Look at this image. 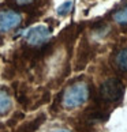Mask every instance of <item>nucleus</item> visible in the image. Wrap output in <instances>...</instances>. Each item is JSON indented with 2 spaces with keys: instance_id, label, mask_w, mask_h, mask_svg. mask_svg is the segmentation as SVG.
Returning <instances> with one entry per match:
<instances>
[{
  "instance_id": "nucleus-1",
  "label": "nucleus",
  "mask_w": 127,
  "mask_h": 132,
  "mask_svg": "<svg viewBox=\"0 0 127 132\" xmlns=\"http://www.w3.org/2000/svg\"><path fill=\"white\" fill-rule=\"evenodd\" d=\"M89 100V87L86 83L79 82L67 87L63 94V106L66 109H74Z\"/></svg>"
},
{
  "instance_id": "nucleus-2",
  "label": "nucleus",
  "mask_w": 127,
  "mask_h": 132,
  "mask_svg": "<svg viewBox=\"0 0 127 132\" xmlns=\"http://www.w3.org/2000/svg\"><path fill=\"white\" fill-rule=\"evenodd\" d=\"M51 29L47 25H36L23 33V38L30 46H41L51 38Z\"/></svg>"
},
{
  "instance_id": "nucleus-3",
  "label": "nucleus",
  "mask_w": 127,
  "mask_h": 132,
  "mask_svg": "<svg viewBox=\"0 0 127 132\" xmlns=\"http://www.w3.org/2000/svg\"><path fill=\"white\" fill-rule=\"evenodd\" d=\"M124 86L119 79H108L105 80L100 87V94L105 101L115 102L123 97Z\"/></svg>"
},
{
  "instance_id": "nucleus-4",
  "label": "nucleus",
  "mask_w": 127,
  "mask_h": 132,
  "mask_svg": "<svg viewBox=\"0 0 127 132\" xmlns=\"http://www.w3.org/2000/svg\"><path fill=\"white\" fill-rule=\"evenodd\" d=\"M22 22L21 14H18L15 11H0V31L7 33L11 31L14 29H17Z\"/></svg>"
},
{
  "instance_id": "nucleus-5",
  "label": "nucleus",
  "mask_w": 127,
  "mask_h": 132,
  "mask_svg": "<svg viewBox=\"0 0 127 132\" xmlns=\"http://www.w3.org/2000/svg\"><path fill=\"white\" fill-rule=\"evenodd\" d=\"M12 108V100L10 94L4 90H0V116L7 114Z\"/></svg>"
},
{
  "instance_id": "nucleus-6",
  "label": "nucleus",
  "mask_w": 127,
  "mask_h": 132,
  "mask_svg": "<svg viewBox=\"0 0 127 132\" xmlns=\"http://www.w3.org/2000/svg\"><path fill=\"white\" fill-rule=\"evenodd\" d=\"M116 65H118L122 71H127V48L122 49L118 55H116Z\"/></svg>"
},
{
  "instance_id": "nucleus-7",
  "label": "nucleus",
  "mask_w": 127,
  "mask_h": 132,
  "mask_svg": "<svg viewBox=\"0 0 127 132\" xmlns=\"http://www.w3.org/2000/svg\"><path fill=\"white\" fill-rule=\"evenodd\" d=\"M72 6H74V2H72V0H64V2H63L56 10L57 15L59 16L68 15V14L71 12V10H72Z\"/></svg>"
},
{
  "instance_id": "nucleus-8",
  "label": "nucleus",
  "mask_w": 127,
  "mask_h": 132,
  "mask_svg": "<svg viewBox=\"0 0 127 132\" xmlns=\"http://www.w3.org/2000/svg\"><path fill=\"white\" fill-rule=\"evenodd\" d=\"M114 19L119 25H127V3L114 14Z\"/></svg>"
},
{
  "instance_id": "nucleus-9",
  "label": "nucleus",
  "mask_w": 127,
  "mask_h": 132,
  "mask_svg": "<svg viewBox=\"0 0 127 132\" xmlns=\"http://www.w3.org/2000/svg\"><path fill=\"white\" fill-rule=\"evenodd\" d=\"M32 2H34V0H17L19 6H26V4H30Z\"/></svg>"
},
{
  "instance_id": "nucleus-10",
  "label": "nucleus",
  "mask_w": 127,
  "mask_h": 132,
  "mask_svg": "<svg viewBox=\"0 0 127 132\" xmlns=\"http://www.w3.org/2000/svg\"><path fill=\"white\" fill-rule=\"evenodd\" d=\"M52 132H70V131H68V129H66V128H57V129L52 131Z\"/></svg>"
}]
</instances>
